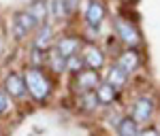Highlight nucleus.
<instances>
[{"label":"nucleus","instance_id":"f3484780","mask_svg":"<svg viewBox=\"0 0 160 136\" xmlns=\"http://www.w3.org/2000/svg\"><path fill=\"white\" fill-rule=\"evenodd\" d=\"M83 66H86L83 58H79L77 53L71 55V58H66V68H68V70H73V73H81V70H83Z\"/></svg>","mask_w":160,"mask_h":136},{"label":"nucleus","instance_id":"f03ea898","mask_svg":"<svg viewBox=\"0 0 160 136\" xmlns=\"http://www.w3.org/2000/svg\"><path fill=\"white\" fill-rule=\"evenodd\" d=\"M37 26H38V21L28 11H19L15 17H13V32H15L17 38H24L26 34L32 32Z\"/></svg>","mask_w":160,"mask_h":136},{"label":"nucleus","instance_id":"6e6552de","mask_svg":"<svg viewBox=\"0 0 160 136\" xmlns=\"http://www.w3.org/2000/svg\"><path fill=\"white\" fill-rule=\"evenodd\" d=\"M98 85V73L96 70H81L79 77H77V87H81V89H96Z\"/></svg>","mask_w":160,"mask_h":136},{"label":"nucleus","instance_id":"9d476101","mask_svg":"<svg viewBox=\"0 0 160 136\" xmlns=\"http://www.w3.org/2000/svg\"><path fill=\"white\" fill-rule=\"evenodd\" d=\"M96 98H98L100 104H111L115 100V87L111 83H102V85L96 87Z\"/></svg>","mask_w":160,"mask_h":136},{"label":"nucleus","instance_id":"dca6fc26","mask_svg":"<svg viewBox=\"0 0 160 136\" xmlns=\"http://www.w3.org/2000/svg\"><path fill=\"white\" fill-rule=\"evenodd\" d=\"M49 64H51V68H53L56 73H60V70L66 68V58H62L58 51H51L49 53Z\"/></svg>","mask_w":160,"mask_h":136},{"label":"nucleus","instance_id":"a211bd4d","mask_svg":"<svg viewBox=\"0 0 160 136\" xmlns=\"http://www.w3.org/2000/svg\"><path fill=\"white\" fill-rule=\"evenodd\" d=\"M49 40H51V28H49V26H45V28L41 30V36L37 38L34 45H37V49H43V47L49 45Z\"/></svg>","mask_w":160,"mask_h":136},{"label":"nucleus","instance_id":"1a4fd4ad","mask_svg":"<svg viewBox=\"0 0 160 136\" xmlns=\"http://www.w3.org/2000/svg\"><path fill=\"white\" fill-rule=\"evenodd\" d=\"M28 13H30V15H32V17L37 19L38 24H41V21H45V17L49 15L47 2H45V0H34V2H32V4L28 7Z\"/></svg>","mask_w":160,"mask_h":136},{"label":"nucleus","instance_id":"f257e3e1","mask_svg":"<svg viewBox=\"0 0 160 136\" xmlns=\"http://www.w3.org/2000/svg\"><path fill=\"white\" fill-rule=\"evenodd\" d=\"M24 83H26V89L32 94L34 100H43L47 94H49V81H47V77H45L43 73H38L37 68L26 70Z\"/></svg>","mask_w":160,"mask_h":136},{"label":"nucleus","instance_id":"4be33fe9","mask_svg":"<svg viewBox=\"0 0 160 136\" xmlns=\"http://www.w3.org/2000/svg\"><path fill=\"white\" fill-rule=\"evenodd\" d=\"M139 136H158V132L156 130H145L143 134H139Z\"/></svg>","mask_w":160,"mask_h":136},{"label":"nucleus","instance_id":"9b49d317","mask_svg":"<svg viewBox=\"0 0 160 136\" xmlns=\"http://www.w3.org/2000/svg\"><path fill=\"white\" fill-rule=\"evenodd\" d=\"M83 62L90 66V68H100L102 66V62H105V55L100 53L98 49H94V47H88V51H86V55H83Z\"/></svg>","mask_w":160,"mask_h":136},{"label":"nucleus","instance_id":"39448f33","mask_svg":"<svg viewBox=\"0 0 160 136\" xmlns=\"http://www.w3.org/2000/svg\"><path fill=\"white\" fill-rule=\"evenodd\" d=\"M115 30H118V34H120V38H122L124 43H128V45H137L139 43V34H137V30L128 21L118 19L115 21Z\"/></svg>","mask_w":160,"mask_h":136},{"label":"nucleus","instance_id":"2eb2a0df","mask_svg":"<svg viewBox=\"0 0 160 136\" xmlns=\"http://www.w3.org/2000/svg\"><path fill=\"white\" fill-rule=\"evenodd\" d=\"M47 9H49V13H51L53 19H60L62 15L66 13V7H64L62 0H49V2H47Z\"/></svg>","mask_w":160,"mask_h":136},{"label":"nucleus","instance_id":"412c9836","mask_svg":"<svg viewBox=\"0 0 160 136\" xmlns=\"http://www.w3.org/2000/svg\"><path fill=\"white\" fill-rule=\"evenodd\" d=\"M62 2H64V7H66V13H71L75 7H77V2H79V0H62Z\"/></svg>","mask_w":160,"mask_h":136},{"label":"nucleus","instance_id":"ddd939ff","mask_svg":"<svg viewBox=\"0 0 160 136\" xmlns=\"http://www.w3.org/2000/svg\"><path fill=\"white\" fill-rule=\"evenodd\" d=\"M137 64H139V58H137L135 51H126V53H122V58H120V68H124L126 73L128 70H132Z\"/></svg>","mask_w":160,"mask_h":136},{"label":"nucleus","instance_id":"423d86ee","mask_svg":"<svg viewBox=\"0 0 160 136\" xmlns=\"http://www.w3.org/2000/svg\"><path fill=\"white\" fill-rule=\"evenodd\" d=\"M4 85H7V91L11 94L13 98H22V96L26 94V83H24V79H22L19 74H15V73L7 77Z\"/></svg>","mask_w":160,"mask_h":136},{"label":"nucleus","instance_id":"20e7f679","mask_svg":"<svg viewBox=\"0 0 160 136\" xmlns=\"http://www.w3.org/2000/svg\"><path fill=\"white\" fill-rule=\"evenodd\" d=\"M154 113V102L152 98H139L135 104V113H132V119L135 121H148Z\"/></svg>","mask_w":160,"mask_h":136},{"label":"nucleus","instance_id":"6ab92c4d","mask_svg":"<svg viewBox=\"0 0 160 136\" xmlns=\"http://www.w3.org/2000/svg\"><path fill=\"white\" fill-rule=\"evenodd\" d=\"M83 102H86V104H83L86 109H94V106L98 104V98H96V94H86V96H83Z\"/></svg>","mask_w":160,"mask_h":136},{"label":"nucleus","instance_id":"f8f14e48","mask_svg":"<svg viewBox=\"0 0 160 136\" xmlns=\"http://www.w3.org/2000/svg\"><path fill=\"white\" fill-rule=\"evenodd\" d=\"M118 134L120 136H139V125H137L135 119L126 117L118 124Z\"/></svg>","mask_w":160,"mask_h":136},{"label":"nucleus","instance_id":"0eeeda50","mask_svg":"<svg viewBox=\"0 0 160 136\" xmlns=\"http://www.w3.org/2000/svg\"><path fill=\"white\" fill-rule=\"evenodd\" d=\"M77 47H79V38L64 36V38H60V40H58L56 51L60 53L62 58H71V55H75V53H77Z\"/></svg>","mask_w":160,"mask_h":136},{"label":"nucleus","instance_id":"7ed1b4c3","mask_svg":"<svg viewBox=\"0 0 160 136\" xmlns=\"http://www.w3.org/2000/svg\"><path fill=\"white\" fill-rule=\"evenodd\" d=\"M102 19H105V7H102V2H100V0H92V2L88 4V11H86L88 26L98 28V26L102 24Z\"/></svg>","mask_w":160,"mask_h":136},{"label":"nucleus","instance_id":"aec40b11","mask_svg":"<svg viewBox=\"0 0 160 136\" xmlns=\"http://www.w3.org/2000/svg\"><path fill=\"white\" fill-rule=\"evenodd\" d=\"M7 109H9V98L4 91H0V113H4Z\"/></svg>","mask_w":160,"mask_h":136},{"label":"nucleus","instance_id":"4468645a","mask_svg":"<svg viewBox=\"0 0 160 136\" xmlns=\"http://www.w3.org/2000/svg\"><path fill=\"white\" fill-rule=\"evenodd\" d=\"M126 74H128V73H126L124 68L115 66V68L109 73V83H111L113 87H122L124 83H126Z\"/></svg>","mask_w":160,"mask_h":136}]
</instances>
